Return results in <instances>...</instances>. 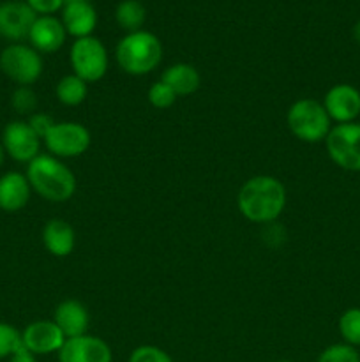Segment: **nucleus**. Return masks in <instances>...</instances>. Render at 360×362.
I'll use <instances>...</instances> for the list:
<instances>
[{"label":"nucleus","instance_id":"obj_25","mask_svg":"<svg viewBox=\"0 0 360 362\" xmlns=\"http://www.w3.org/2000/svg\"><path fill=\"white\" fill-rule=\"evenodd\" d=\"M11 106L21 115H32L37 110V94L30 87H16L11 95Z\"/></svg>","mask_w":360,"mask_h":362},{"label":"nucleus","instance_id":"obj_29","mask_svg":"<svg viewBox=\"0 0 360 362\" xmlns=\"http://www.w3.org/2000/svg\"><path fill=\"white\" fill-rule=\"evenodd\" d=\"M39 16H44V14H53L56 11H62L64 2L66 0H25Z\"/></svg>","mask_w":360,"mask_h":362},{"label":"nucleus","instance_id":"obj_3","mask_svg":"<svg viewBox=\"0 0 360 362\" xmlns=\"http://www.w3.org/2000/svg\"><path fill=\"white\" fill-rule=\"evenodd\" d=\"M115 59L124 73L131 76H145L161 64L162 45L157 35L141 28L120 39L115 48Z\"/></svg>","mask_w":360,"mask_h":362},{"label":"nucleus","instance_id":"obj_1","mask_svg":"<svg viewBox=\"0 0 360 362\" xmlns=\"http://www.w3.org/2000/svg\"><path fill=\"white\" fill-rule=\"evenodd\" d=\"M239 211L247 221L270 225L286 207V189L272 175H256L246 180L236 194Z\"/></svg>","mask_w":360,"mask_h":362},{"label":"nucleus","instance_id":"obj_12","mask_svg":"<svg viewBox=\"0 0 360 362\" xmlns=\"http://www.w3.org/2000/svg\"><path fill=\"white\" fill-rule=\"evenodd\" d=\"M323 106L332 122H355L360 115V90L349 83L334 85L325 94Z\"/></svg>","mask_w":360,"mask_h":362},{"label":"nucleus","instance_id":"obj_18","mask_svg":"<svg viewBox=\"0 0 360 362\" xmlns=\"http://www.w3.org/2000/svg\"><path fill=\"white\" fill-rule=\"evenodd\" d=\"M42 244L53 257H69L76 246V233L64 219H49L42 228Z\"/></svg>","mask_w":360,"mask_h":362},{"label":"nucleus","instance_id":"obj_13","mask_svg":"<svg viewBox=\"0 0 360 362\" xmlns=\"http://www.w3.org/2000/svg\"><path fill=\"white\" fill-rule=\"evenodd\" d=\"M59 362H113V352L104 339L83 334L66 339L59 352Z\"/></svg>","mask_w":360,"mask_h":362},{"label":"nucleus","instance_id":"obj_11","mask_svg":"<svg viewBox=\"0 0 360 362\" xmlns=\"http://www.w3.org/2000/svg\"><path fill=\"white\" fill-rule=\"evenodd\" d=\"M66 336L53 320H35L21 331V341L34 356L59 354L66 343Z\"/></svg>","mask_w":360,"mask_h":362},{"label":"nucleus","instance_id":"obj_5","mask_svg":"<svg viewBox=\"0 0 360 362\" xmlns=\"http://www.w3.org/2000/svg\"><path fill=\"white\" fill-rule=\"evenodd\" d=\"M42 57L23 42H11L0 53V71L18 87H30L42 74Z\"/></svg>","mask_w":360,"mask_h":362},{"label":"nucleus","instance_id":"obj_14","mask_svg":"<svg viewBox=\"0 0 360 362\" xmlns=\"http://www.w3.org/2000/svg\"><path fill=\"white\" fill-rule=\"evenodd\" d=\"M60 20L67 34L74 39L88 37L97 27V11L92 0H66Z\"/></svg>","mask_w":360,"mask_h":362},{"label":"nucleus","instance_id":"obj_16","mask_svg":"<svg viewBox=\"0 0 360 362\" xmlns=\"http://www.w3.org/2000/svg\"><path fill=\"white\" fill-rule=\"evenodd\" d=\"M53 322L59 325L62 334L69 338H78V336L87 334L88 324H90V315L85 304H81L76 299L62 300L55 308L53 313Z\"/></svg>","mask_w":360,"mask_h":362},{"label":"nucleus","instance_id":"obj_8","mask_svg":"<svg viewBox=\"0 0 360 362\" xmlns=\"http://www.w3.org/2000/svg\"><path fill=\"white\" fill-rule=\"evenodd\" d=\"M46 148L59 159H71L85 154L90 147V131L80 122H55L44 140Z\"/></svg>","mask_w":360,"mask_h":362},{"label":"nucleus","instance_id":"obj_32","mask_svg":"<svg viewBox=\"0 0 360 362\" xmlns=\"http://www.w3.org/2000/svg\"><path fill=\"white\" fill-rule=\"evenodd\" d=\"M6 151H4V145H2V141H0V166L4 165V159H6Z\"/></svg>","mask_w":360,"mask_h":362},{"label":"nucleus","instance_id":"obj_27","mask_svg":"<svg viewBox=\"0 0 360 362\" xmlns=\"http://www.w3.org/2000/svg\"><path fill=\"white\" fill-rule=\"evenodd\" d=\"M129 362H173V359L159 346L141 345L131 352Z\"/></svg>","mask_w":360,"mask_h":362},{"label":"nucleus","instance_id":"obj_24","mask_svg":"<svg viewBox=\"0 0 360 362\" xmlns=\"http://www.w3.org/2000/svg\"><path fill=\"white\" fill-rule=\"evenodd\" d=\"M21 345V332L11 324L0 322V361L9 359Z\"/></svg>","mask_w":360,"mask_h":362},{"label":"nucleus","instance_id":"obj_7","mask_svg":"<svg viewBox=\"0 0 360 362\" xmlns=\"http://www.w3.org/2000/svg\"><path fill=\"white\" fill-rule=\"evenodd\" d=\"M328 158L346 172H360V122L335 124L325 138Z\"/></svg>","mask_w":360,"mask_h":362},{"label":"nucleus","instance_id":"obj_30","mask_svg":"<svg viewBox=\"0 0 360 362\" xmlns=\"http://www.w3.org/2000/svg\"><path fill=\"white\" fill-rule=\"evenodd\" d=\"M9 362H37V356H34L30 350H27L23 345H21L20 349H18L16 352L9 357Z\"/></svg>","mask_w":360,"mask_h":362},{"label":"nucleus","instance_id":"obj_33","mask_svg":"<svg viewBox=\"0 0 360 362\" xmlns=\"http://www.w3.org/2000/svg\"><path fill=\"white\" fill-rule=\"evenodd\" d=\"M275 362H293V361H288V359H282V361H275Z\"/></svg>","mask_w":360,"mask_h":362},{"label":"nucleus","instance_id":"obj_4","mask_svg":"<svg viewBox=\"0 0 360 362\" xmlns=\"http://www.w3.org/2000/svg\"><path fill=\"white\" fill-rule=\"evenodd\" d=\"M286 124L293 136L306 144L325 141L332 129V120L325 110L323 103L316 99L304 98L293 103L286 115Z\"/></svg>","mask_w":360,"mask_h":362},{"label":"nucleus","instance_id":"obj_9","mask_svg":"<svg viewBox=\"0 0 360 362\" xmlns=\"http://www.w3.org/2000/svg\"><path fill=\"white\" fill-rule=\"evenodd\" d=\"M6 154L18 163H30L41 154V138L34 133L27 120H13L2 131Z\"/></svg>","mask_w":360,"mask_h":362},{"label":"nucleus","instance_id":"obj_31","mask_svg":"<svg viewBox=\"0 0 360 362\" xmlns=\"http://www.w3.org/2000/svg\"><path fill=\"white\" fill-rule=\"evenodd\" d=\"M353 37H355V41L360 45V20L356 21L355 27H353Z\"/></svg>","mask_w":360,"mask_h":362},{"label":"nucleus","instance_id":"obj_26","mask_svg":"<svg viewBox=\"0 0 360 362\" xmlns=\"http://www.w3.org/2000/svg\"><path fill=\"white\" fill-rule=\"evenodd\" d=\"M147 98H148V103H150L154 108L164 110V108H169V106H173V103L176 101V98H179V95H176L175 92H173L172 88L164 83V81L159 80V81H155L150 88H148Z\"/></svg>","mask_w":360,"mask_h":362},{"label":"nucleus","instance_id":"obj_6","mask_svg":"<svg viewBox=\"0 0 360 362\" xmlns=\"http://www.w3.org/2000/svg\"><path fill=\"white\" fill-rule=\"evenodd\" d=\"M69 60L73 74L87 83H95L108 73V49L94 35L76 39L71 46Z\"/></svg>","mask_w":360,"mask_h":362},{"label":"nucleus","instance_id":"obj_17","mask_svg":"<svg viewBox=\"0 0 360 362\" xmlns=\"http://www.w3.org/2000/svg\"><path fill=\"white\" fill-rule=\"evenodd\" d=\"M32 194L27 175L7 172L0 177V209L4 212H18L28 204Z\"/></svg>","mask_w":360,"mask_h":362},{"label":"nucleus","instance_id":"obj_19","mask_svg":"<svg viewBox=\"0 0 360 362\" xmlns=\"http://www.w3.org/2000/svg\"><path fill=\"white\" fill-rule=\"evenodd\" d=\"M161 81H164L179 98H184V95L194 94L200 88L201 78L196 67L186 62H179L166 67Z\"/></svg>","mask_w":360,"mask_h":362},{"label":"nucleus","instance_id":"obj_20","mask_svg":"<svg viewBox=\"0 0 360 362\" xmlns=\"http://www.w3.org/2000/svg\"><path fill=\"white\" fill-rule=\"evenodd\" d=\"M55 94L64 106H80L87 99L88 83L76 74H67L59 80Z\"/></svg>","mask_w":360,"mask_h":362},{"label":"nucleus","instance_id":"obj_10","mask_svg":"<svg viewBox=\"0 0 360 362\" xmlns=\"http://www.w3.org/2000/svg\"><path fill=\"white\" fill-rule=\"evenodd\" d=\"M39 14L25 0H7L0 4V37L11 42L28 39Z\"/></svg>","mask_w":360,"mask_h":362},{"label":"nucleus","instance_id":"obj_28","mask_svg":"<svg viewBox=\"0 0 360 362\" xmlns=\"http://www.w3.org/2000/svg\"><path fill=\"white\" fill-rule=\"evenodd\" d=\"M28 126L34 129V133L37 134L41 140H44L46 134L52 131V127L55 126V120H53L52 115H48V113H41V112H35L32 113L30 117H28Z\"/></svg>","mask_w":360,"mask_h":362},{"label":"nucleus","instance_id":"obj_15","mask_svg":"<svg viewBox=\"0 0 360 362\" xmlns=\"http://www.w3.org/2000/svg\"><path fill=\"white\" fill-rule=\"evenodd\" d=\"M67 32L64 28L62 20L55 18L53 14L37 16L28 34V41L34 49L39 53H55L64 46Z\"/></svg>","mask_w":360,"mask_h":362},{"label":"nucleus","instance_id":"obj_23","mask_svg":"<svg viewBox=\"0 0 360 362\" xmlns=\"http://www.w3.org/2000/svg\"><path fill=\"white\" fill-rule=\"evenodd\" d=\"M318 362H360V354L348 343H335L318 356Z\"/></svg>","mask_w":360,"mask_h":362},{"label":"nucleus","instance_id":"obj_22","mask_svg":"<svg viewBox=\"0 0 360 362\" xmlns=\"http://www.w3.org/2000/svg\"><path fill=\"white\" fill-rule=\"evenodd\" d=\"M339 334L348 345L360 346V308H349L341 315Z\"/></svg>","mask_w":360,"mask_h":362},{"label":"nucleus","instance_id":"obj_2","mask_svg":"<svg viewBox=\"0 0 360 362\" xmlns=\"http://www.w3.org/2000/svg\"><path fill=\"white\" fill-rule=\"evenodd\" d=\"M27 179L32 191L44 200L62 204L73 198L76 191V177L66 163L52 154H39L27 165Z\"/></svg>","mask_w":360,"mask_h":362},{"label":"nucleus","instance_id":"obj_21","mask_svg":"<svg viewBox=\"0 0 360 362\" xmlns=\"http://www.w3.org/2000/svg\"><path fill=\"white\" fill-rule=\"evenodd\" d=\"M145 18H147V11L140 0H122L115 9L116 23L127 34L141 30Z\"/></svg>","mask_w":360,"mask_h":362}]
</instances>
